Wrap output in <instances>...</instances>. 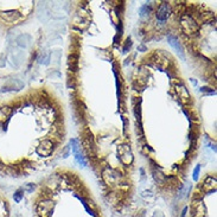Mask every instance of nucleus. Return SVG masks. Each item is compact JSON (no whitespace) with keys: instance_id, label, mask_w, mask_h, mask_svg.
<instances>
[{"instance_id":"nucleus-1","label":"nucleus","mask_w":217,"mask_h":217,"mask_svg":"<svg viewBox=\"0 0 217 217\" xmlns=\"http://www.w3.org/2000/svg\"><path fill=\"white\" fill-rule=\"evenodd\" d=\"M102 178H103V180L106 182V184H108L109 186L119 185L120 182H121V179H122L120 172L109 167H107L102 172Z\"/></svg>"},{"instance_id":"nucleus-15","label":"nucleus","mask_w":217,"mask_h":217,"mask_svg":"<svg viewBox=\"0 0 217 217\" xmlns=\"http://www.w3.org/2000/svg\"><path fill=\"white\" fill-rule=\"evenodd\" d=\"M149 12H151V6L149 5H144L142 7H141V10H140V16L141 17H144V16H146V14H149Z\"/></svg>"},{"instance_id":"nucleus-4","label":"nucleus","mask_w":217,"mask_h":217,"mask_svg":"<svg viewBox=\"0 0 217 217\" xmlns=\"http://www.w3.org/2000/svg\"><path fill=\"white\" fill-rule=\"evenodd\" d=\"M37 153L40 157H49L53 152V145L50 140H43L39 145L37 146Z\"/></svg>"},{"instance_id":"nucleus-10","label":"nucleus","mask_w":217,"mask_h":217,"mask_svg":"<svg viewBox=\"0 0 217 217\" xmlns=\"http://www.w3.org/2000/svg\"><path fill=\"white\" fill-rule=\"evenodd\" d=\"M171 14V9H170V5L166 4V2H163L159 9L157 10V13H156V17L159 21H165L170 17Z\"/></svg>"},{"instance_id":"nucleus-11","label":"nucleus","mask_w":217,"mask_h":217,"mask_svg":"<svg viewBox=\"0 0 217 217\" xmlns=\"http://www.w3.org/2000/svg\"><path fill=\"white\" fill-rule=\"evenodd\" d=\"M167 40H168V44L173 48V49L177 51L178 56L180 57L182 59H185V56H184V51H183V48H182V45L179 44V42L176 37H173V36H167Z\"/></svg>"},{"instance_id":"nucleus-7","label":"nucleus","mask_w":217,"mask_h":217,"mask_svg":"<svg viewBox=\"0 0 217 217\" xmlns=\"http://www.w3.org/2000/svg\"><path fill=\"white\" fill-rule=\"evenodd\" d=\"M182 26H183V30L186 32V33H193L196 32L198 29V25L196 24V21L192 19L191 17L189 16H184L182 18Z\"/></svg>"},{"instance_id":"nucleus-16","label":"nucleus","mask_w":217,"mask_h":217,"mask_svg":"<svg viewBox=\"0 0 217 217\" xmlns=\"http://www.w3.org/2000/svg\"><path fill=\"white\" fill-rule=\"evenodd\" d=\"M13 198H14V200H16L17 203H19L20 200H21V198H23V190H21V189L17 190V191L14 192V195H13Z\"/></svg>"},{"instance_id":"nucleus-3","label":"nucleus","mask_w":217,"mask_h":217,"mask_svg":"<svg viewBox=\"0 0 217 217\" xmlns=\"http://www.w3.org/2000/svg\"><path fill=\"white\" fill-rule=\"evenodd\" d=\"M53 202L51 200H43L38 203L37 205V212L40 217H50L52 215V210H53Z\"/></svg>"},{"instance_id":"nucleus-13","label":"nucleus","mask_w":217,"mask_h":217,"mask_svg":"<svg viewBox=\"0 0 217 217\" xmlns=\"http://www.w3.org/2000/svg\"><path fill=\"white\" fill-rule=\"evenodd\" d=\"M12 114V109L10 107H1L0 108V122H5Z\"/></svg>"},{"instance_id":"nucleus-9","label":"nucleus","mask_w":217,"mask_h":217,"mask_svg":"<svg viewBox=\"0 0 217 217\" xmlns=\"http://www.w3.org/2000/svg\"><path fill=\"white\" fill-rule=\"evenodd\" d=\"M82 145L86 149V152L89 154V157H95V142H94L91 133H88V135L83 138Z\"/></svg>"},{"instance_id":"nucleus-18","label":"nucleus","mask_w":217,"mask_h":217,"mask_svg":"<svg viewBox=\"0 0 217 217\" xmlns=\"http://www.w3.org/2000/svg\"><path fill=\"white\" fill-rule=\"evenodd\" d=\"M200 90H202L203 93L205 91V93H208V94H211V95H215V93H216L215 90H212V89H210V88H202Z\"/></svg>"},{"instance_id":"nucleus-14","label":"nucleus","mask_w":217,"mask_h":217,"mask_svg":"<svg viewBox=\"0 0 217 217\" xmlns=\"http://www.w3.org/2000/svg\"><path fill=\"white\" fill-rule=\"evenodd\" d=\"M76 197L79 198V200L82 202V204H83V207L86 208V210L88 211V212H89V214H90V215H91V216H96V214H95V212H94V211H93V210H91V209L89 208L88 203H87V200H86L84 198H83V197H79V196H76Z\"/></svg>"},{"instance_id":"nucleus-5","label":"nucleus","mask_w":217,"mask_h":217,"mask_svg":"<svg viewBox=\"0 0 217 217\" xmlns=\"http://www.w3.org/2000/svg\"><path fill=\"white\" fill-rule=\"evenodd\" d=\"M0 18L7 24H16L21 19V14L19 13V11H6L0 13Z\"/></svg>"},{"instance_id":"nucleus-12","label":"nucleus","mask_w":217,"mask_h":217,"mask_svg":"<svg viewBox=\"0 0 217 217\" xmlns=\"http://www.w3.org/2000/svg\"><path fill=\"white\" fill-rule=\"evenodd\" d=\"M69 68L70 71H77L79 69V55L72 53L69 56Z\"/></svg>"},{"instance_id":"nucleus-2","label":"nucleus","mask_w":217,"mask_h":217,"mask_svg":"<svg viewBox=\"0 0 217 217\" xmlns=\"http://www.w3.org/2000/svg\"><path fill=\"white\" fill-rule=\"evenodd\" d=\"M118 156L123 165H131L133 163V153L128 145H121L118 147Z\"/></svg>"},{"instance_id":"nucleus-17","label":"nucleus","mask_w":217,"mask_h":217,"mask_svg":"<svg viewBox=\"0 0 217 217\" xmlns=\"http://www.w3.org/2000/svg\"><path fill=\"white\" fill-rule=\"evenodd\" d=\"M199 171H200V165H197L196 168H195V171H193V175H192V177L195 180H197L198 179V176H199Z\"/></svg>"},{"instance_id":"nucleus-6","label":"nucleus","mask_w":217,"mask_h":217,"mask_svg":"<svg viewBox=\"0 0 217 217\" xmlns=\"http://www.w3.org/2000/svg\"><path fill=\"white\" fill-rule=\"evenodd\" d=\"M70 144H71V149H72V153L75 156V159L79 161L82 166H87V160L84 158V156L82 154V152H81V146L79 145V141L76 139H72Z\"/></svg>"},{"instance_id":"nucleus-8","label":"nucleus","mask_w":217,"mask_h":217,"mask_svg":"<svg viewBox=\"0 0 217 217\" xmlns=\"http://www.w3.org/2000/svg\"><path fill=\"white\" fill-rule=\"evenodd\" d=\"M175 89H176V94H177L178 99L180 100L183 103H189L190 102V94L188 91V88L183 84V83H177L175 86Z\"/></svg>"}]
</instances>
